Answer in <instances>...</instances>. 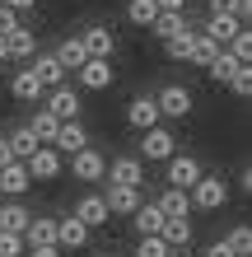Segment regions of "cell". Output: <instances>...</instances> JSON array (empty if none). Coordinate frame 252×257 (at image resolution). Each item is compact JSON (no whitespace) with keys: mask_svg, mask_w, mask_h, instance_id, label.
Here are the masks:
<instances>
[{"mask_svg":"<svg viewBox=\"0 0 252 257\" xmlns=\"http://www.w3.org/2000/svg\"><path fill=\"white\" fill-rule=\"evenodd\" d=\"M42 108H47L56 122H80V112H84V98L75 94V84H56L42 94Z\"/></svg>","mask_w":252,"mask_h":257,"instance_id":"cell-1","label":"cell"},{"mask_svg":"<svg viewBox=\"0 0 252 257\" xmlns=\"http://www.w3.org/2000/svg\"><path fill=\"white\" fill-rule=\"evenodd\" d=\"M154 103H159V117H168V122H187L191 108H196V98H191L187 84H164L154 94Z\"/></svg>","mask_w":252,"mask_h":257,"instance_id":"cell-2","label":"cell"},{"mask_svg":"<svg viewBox=\"0 0 252 257\" xmlns=\"http://www.w3.org/2000/svg\"><path fill=\"white\" fill-rule=\"evenodd\" d=\"M187 201H191V210H219V206L229 201V183L215 178V173H201L196 187L187 192Z\"/></svg>","mask_w":252,"mask_h":257,"instance_id":"cell-3","label":"cell"},{"mask_svg":"<svg viewBox=\"0 0 252 257\" xmlns=\"http://www.w3.org/2000/svg\"><path fill=\"white\" fill-rule=\"evenodd\" d=\"M177 155V136L159 122V126H150V131H140V155L136 159H154V164H164V159H173Z\"/></svg>","mask_w":252,"mask_h":257,"instance_id":"cell-4","label":"cell"},{"mask_svg":"<svg viewBox=\"0 0 252 257\" xmlns=\"http://www.w3.org/2000/svg\"><path fill=\"white\" fill-rule=\"evenodd\" d=\"M24 169H28V178H33V183H56V178L66 173V159L56 155L52 145H38L33 155L24 159Z\"/></svg>","mask_w":252,"mask_h":257,"instance_id":"cell-5","label":"cell"},{"mask_svg":"<svg viewBox=\"0 0 252 257\" xmlns=\"http://www.w3.org/2000/svg\"><path fill=\"white\" fill-rule=\"evenodd\" d=\"M108 187H145V159H136V155H117V159H108Z\"/></svg>","mask_w":252,"mask_h":257,"instance_id":"cell-6","label":"cell"},{"mask_svg":"<svg viewBox=\"0 0 252 257\" xmlns=\"http://www.w3.org/2000/svg\"><path fill=\"white\" fill-rule=\"evenodd\" d=\"M201 173H205V169H201V159H196V155H173V159H164V183H168V187L191 192Z\"/></svg>","mask_w":252,"mask_h":257,"instance_id":"cell-7","label":"cell"},{"mask_svg":"<svg viewBox=\"0 0 252 257\" xmlns=\"http://www.w3.org/2000/svg\"><path fill=\"white\" fill-rule=\"evenodd\" d=\"M103 173H108L103 150L84 145V150H75V155H70V178H75V183H103Z\"/></svg>","mask_w":252,"mask_h":257,"instance_id":"cell-8","label":"cell"},{"mask_svg":"<svg viewBox=\"0 0 252 257\" xmlns=\"http://www.w3.org/2000/svg\"><path fill=\"white\" fill-rule=\"evenodd\" d=\"M84 229H103V224H112V215H108V206H103V192H84L80 201H75V210H70Z\"/></svg>","mask_w":252,"mask_h":257,"instance_id":"cell-9","label":"cell"},{"mask_svg":"<svg viewBox=\"0 0 252 257\" xmlns=\"http://www.w3.org/2000/svg\"><path fill=\"white\" fill-rule=\"evenodd\" d=\"M164 117H159V103H154V94H136L126 103V126H136V131H150V126H159Z\"/></svg>","mask_w":252,"mask_h":257,"instance_id":"cell-10","label":"cell"},{"mask_svg":"<svg viewBox=\"0 0 252 257\" xmlns=\"http://www.w3.org/2000/svg\"><path fill=\"white\" fill-rule=\"evenodd\" d=\"M75 84L89 89V94H98V89L112 84V61H103V56H89V61L75 70Z\"/></svg>","mask_w":252,"mask_h":257,"instance_id":"cell-11","label":"cell"},{"mask_svg":"<svg viewBox=\"0 0 252 257\" xmlns=\"http://www.w3.org/2000/svg\"><path fill=\"white\" fill-rule=\"evenodd\" d=\"M80 42H84L89 56H103V61H112V52H117V33H112L108 24H89L84 33H80Z\"/></svg>","mask_w":252,"mask_h":257,"instance_id":"cell-12","label":"cell"},{"mask_svg":"<svg viewBox=\"0 0 252 257\" xmlns=\"http://www.w3.org/2000/svg\"><path fill=\"white\" fill-rule=\"evenodd\" d=\"M89 234H94V229H84L75 215H61V220H56V248H61V252H80V248H89Z\"/></svg>","mask_w":252,"mask_h":257,"instance_id":"cell-13","label":"cell"},{"mask_svg":"<svg viewBox=\"0 0 252 257\" xmlns=\"http://www.w3.org/2000/svg\"><path fill=\"white\" fill-rule=\"evenodd\" d=\"M145 201L140 187H108L103 192V206H108V215H136V206Z\"/></svg>","mask_w":252,"mask_h":257,"instance_id":"cell-14","label":"cell"},{"mask_svg":"<svg viewBox=\"0 0 252 257\" xmlns=\"http://www.w3.org/2000/svg\"><path fill=\"white\" fill-rule=\"evenodd\" d=\"M33 187V178H28V169H24V159H10L5 169H0V192L10 196V201H19V196Z\"/></svg>","mask_w":252,"mask_h":257,"instance_id":"cell-15","label":"cell"},{"mask_svg":"<svg viewBox=\"0 0 252 257\" xmlns=\"http://www.w3.org/2000/svg\"><path fill=\"white\" fill-rule=\"evenodd\" d=\"M28 70H33L38 80H42V89H56V84H66V70H61V61H56L52 52H33Z\"/></svg>","mask_w":252,"mask_h":257,"instance_id":"cell-16","label":"cell"},{"mask_svg":"<svg viewBox=\"0 0 252 257\" xmlns=\"http://www.w3.org/2000/svg\"><path fill=\"white\" fill-rule=\"evenodd\" d=\"M10 94L19 98V103H42V94H47V89H42V80H38V75L24 66V70H14V80H10Z\"/></svg>","mask_w":252,"mask_h":257,"instance_id":"cell-17","label":"cell"},{"mask_svg":"<svg viewBox=\"0 0 252 257\" xmlns=\"http://www.w3.org/2000/svg\"><path fill=\"white\" fill-rule=\"evenodd\" d=\"M84 145H89V131L80 122H61L56 126V141H52L56 155H75V150H84Z\"/></svg>","mask_w":252,"mask_h":257,"instance_id":"cell-18","label":"cell"},{"mask_svg":"<svg viewBox=\"0 0 252 257\" xmlns=\"http://www.w3.org/2000/svg\"><path fill=\"white\" fill-rule=\"evenodd\" d=\"M5 52H10V61H33V52H38V33L19 24V28L5 38Z\"/></svg>","mask_w":252,"mask_h":257,"instance_id":"cell-19","label":"cell"},{"mask_svg":"<svg viewBox=\"0 0 252 257\" xmlns=\"http://www.w3.org/2000/svg\"><path fill=\"white\" fill-rule=\"evenodd\" d=\"M243 28H247V24H238L233 14H210L201 33L210 38V42H219V47H229V38H233V33H243Z\"/></svg>","mask_w":252,"mask_h":257,"instance_id":"cell-20","label":"cell"},{"mask_svg":"<svg viewBox=\"0 0 252 257\" xmlns=\"http://www.w3.org/2000/svg\"><path fill=\"white\" fill-rule=\"evenodd\" d=\"M24 243H28V248L56 243V220H52V215H33V220H28V229H24Z\"/></svg>","mask_w":252,"mask_h":257,"instance_id":"cell-21","label":"cell"},{"mask_svg":"<svg viewBox=\"0 0 252 257\" xmlns=\"http://www.w3.org/2000/svg\"><path fill=\"white\" fill-rule=\"evenodd\" d=\"M52 56H56V61H61V70H66V75H70V70H80V66L89 61V52H84L80 33H70V38H66V42H61V47H56Z\"/></svg>","mask_w":252,"mask_h":257,"instance_id":"cell-22","label":"cell"},{"mask_svg":"<svg viewBox=\"0 0 252 257\" xmlns=\"http://www.w3.org/2000/svg\"><path fill=\"white\" fill-rule=\"evenodd\" d=\"M159 238L168 243V252L173 248H191V220L182 215V220H164L159 224Z\"/></svg>","mask_w":252,"mask_h":257,"instance_id":"cell-23","label":"cell"},{"mask_svg":"<svg viewBox=\"0 0 252 257\" xmlns=\"http://www.w3.org/2000/svg\"><path fill=\"white\" fill-rule=\"evenodd\" d=\"M187 28V14H177V10H159L154 14V24H150V33L159 38V42H168L173 33H182Z\"/></svg>","mask_w":252,"mask_h":257,"instance_id":"cell-24","label":"cell"},{"mask_svg":"<svg viewBox=\"0 0 252 257\" xmlns=\"http://www.w3.org/2000/svg\"><path fill=\"white\" fill-rule=\"evenodd\" d=\"M28 220H33V215H28L24 201H5V206H0V229H5V234H24Z\"/></svg>","mask_w":252,"mask_h":257,"instance_id":"cell-25","label":"cell"},{"mask_svg":"<svg viewBox=\"0 0 252 257\" xmlns=\"http://www.w3.org/2000/svg\"><path fill=\"white\" fill-rule=\"evenodd\" d=\"M131 224H136V234H159V224H164V210H159L154 201H140L136 206V215H131Z\"/></svg>","mask_w":252,"mask_h":257,"instance_id":"cell-26","label":"cell"},{"mask_svg":"<svg viewBox=\"0 0 252 257\" xmlns=\"http://www.w3.org/2000/svg\"><path fill=\"white\" fill-rule=\"evenodd\" d=\"M154 206L164 210V220H182L187 210H191V201H187V192H182V187H164V196H159Z\"/></svg>","mask_w":252,"mask_h":257,"instance_id":"cell-27","label":"cell"},{"mask_svg":"<svg viewBox=\"0 0 252 257\" xmlns=\"http://www.w3.org/2000/svg\"><path fill=\"white\" fill-rule=\"evenodd\" d=\"M24 126L33 131V141H38V145H52V141H56V126H61V122H56L47 108H38V112H33V122H24Z\"/></svg>","mask_w":252,"mask_h":257,"instance_id":"cell-28","label":"cell"},{"mask_svg":"<svg viewBox=\"0 0 252 257\" xmlns=\"http://www.w3.org/2000/svg\"><path fill=\"white\" fill-rule=\"evenodd\" d=\"M215 56H219V42H210L205 33H196V38H191V56H187V61L196 66V70H205V66L215 61Z\"/></svg>","mask_w":252,"mask_h":257,"instance_id":"cell-29","label":"cell"},{"mask_svg":"<svg viewBox=\"0 0 252 257\" xmlns=\"http://www.w3.org/2000/svg\"><path fill=\"white\" fill-rule=\"evenodd\" d=\"M233 70H243V66H238V61H233V56H229L224 47H219V56H215V61H210V66H205V75H210V80H215V84H229V80H233Z\"/></svg>","mask_w":252,"mask_h":257,"instance_id":"cell-30","label":"cell"},{"mask_svg":"<svg viewBox=\"0 0 252 257\" xmlns=\"http://www.w3.org/2000/svg\"><path fill=\"white\" fill-rule=\"evenodd\" d=\"M154 14H159L154 0H126V19L136 24V28H150V24H154Z\"/></svg>","mask_w":252,"mask_h":257,"instance_id":"cell-31","label":"cell"},{"mask_svg":"<svg viewBox=\"0 0 252 257\" xmlns=\"http://www.w3.org/2000/svg\"><path fill=\"white\" fill-rule=\"evenodd\" d=\"M191 38H196V33H191V24H187L182 33H173V38L164 42V52H168V61H187V56H191Z\"/></svg>","mask_w":252,"mask_h":257,"instance_id":"cell-32","label":"cell"},{"mask_svg":"<svg viewBox=\"0 0 252 257\" xmlns=\"http://www.w3.org/2000/svg\"><path fill=\"white\" fill-rule=\"evenodd\" d=\"M5 141H10V155H14V159H28V155L38 150V141H33V131H28V126H19L14 136H5Z\"/></svg>","mask_w":252,"mask_h":257,"instance_id":"cell-33","label":"cell"},{"mask_svg":"<svg viewBox=\"0 0 252 257\" xmlns=\"http://www.w3.org/2000/svg\"><path fill=\"white\" fill-rule=\"evenodd\" d=\"M136 257H168V243L159 234H145L140 243H136Z\"/></svg>","mask_w":252,"mask_h":257,"instance_id":"cell-34","label":"cell"},{"mask_svg":"<svg viewBox=\"0 0 252 257\" xmlns=\"http://www.w3.org/2000/svg\"><path fill=\"white\" fill-rule=\"evenodd\" d=\"M224 243L233 248V257H252V234H247V224H238V229H233Z\"/></svg>","mask_w":252,"mask_h":257,"instance_id":"cell-35","label":"cell"},{"mask_svg":"<svg viewBox=\"0 0 252 257\" xmlns=\"http://www.w3.org/2000/svg\"><path fill=\"white\" fill-rule=\"evenodd\" d=\"M28 243H24V234H5L0 229V257H24Z\"/></svg>","mask_w":252,"mask_h":257,"instance_id":"cell-36","label":"cell"},{"mask_svg":"<svg viewBox=\"0 0 252 257\" xmlns=\"http://www.w3.org/2000/svg\"><path fill=\"white\" fill-rule=\"evenodd\" d=\"M24 19H19V10H10V5H0V38H10L14 28H19Z\"/></svg>","mask_w":252,"mask_h":257,"instance_id":"cell-37","label":"cell"},{"mask_svg":"<svg viewBox=\"0 0 252 257\" xmlns=\"http://www.w3.org/2000/svg\"><path fill=\"white\" fill-rule=\"evenodd\" d=\"M229 89H233V94H238V98H247V94H252V75H247V66H243V70H233Z\"/></svg>","mask_w":252,"mask_h":257,"instance_id":"cell-38","label":"cell"},{"mask_svg":"<svg viewBox=\"0 0 252 257\" xmlns=\"http://www.w3.org/2000/svg\"><path fill=\"white\" fill-rule=\"evenodd\" d=\"M201 257H233V248L224 243V238H215V243H205V252Z\"/></svg>","mask_w":252,"mask_h":257,"instance_id":"cell-39","label":"cell"},{"mask_svg":"<svg viewBox=\"0 0 252 257\" xmlns=\"http://www.w3.org/2000/svg\"><path fill=\"white\" fill-rule=\"evenodd\" d=\"M24 257H66V252H61V248H56V243H47V248H28Z\"/></svg>","mask_w":252,"mask_h":257,"instance_id":"cell-40","label":"cell"},{"mask_svg":"<svg viewBox=\"0 0 252 257\" xmlns=\"http://www.w3.org/2000/svg\"><path fill=\"white\" fill-rule=\"evenodd\" d=\"M159 10H177V14H187V0H154Z\"/></svg>","mask_w":252,"mask_h":257,"instance_id":"cell-41","label":"cell"},{"mask_svg":"<svg viewBox=\"0 0 252 257\" xmlns=\"http://www.w3.org/2000/svg\"><path fill=\"white\" fill-rule=\"evenodd\" d=\"M0 5H10V10H19V14H24V10H33L38 0H0Z\"/></svg>","mask_w":252,"mask_h":257,"instance_id":"cell-42","label":"cell"},{"mask_svg":"<svg viewBox=\"0 0 252 257\" xmlns=\"http://www.w3.org/2000/svg\"><path fill=\"white\" fill-rule=\"evenodd\" d=\"M238 187H243V192H252V169H247V164L238 169Z\"/></svg>","mask_w":252,"mask_h":257,"instance_id":"cell-43","label":"cell"},{"mask_svg":"<svg viewBox=\"0 0 252 257\" xmlns=\"http://www.w3.org/2000/svg\"><path fill=\"white\" fill-rule=\"evenodd\" d=\"M233 10V0H210V14H229Z\"/></svg>","mask_w":252,"mask_h":257,"instance_id":"cell-44","label":"cell"},{"mask_svg":"<svg viewBox=\"0 0 252 257\" xmlns=\"http://www.w3.org/2000/svg\"><path fill=\"white\" fill-rule=\"evenodd\" d=\"M10 159H14V155H10V141H5V136H0V169H5Z\"/></svg>","mask_w":252,"mask_h":257,"instance_id":"cell-45","label":"cell"},{"mask_svg":"<svg viewBox=\"0 0 252 257\" xmlns=\"http://www.w3.org/2000/svg\"><path fill=\"white\" fill-rule=\"evenodd\" d=\"M168 257H191V252H187V248H173V252H168Z\"/></svg>","mask_w":252,"mask_h":257,"instance_id":"cell-46","label":"cell"},{"mask_svg":"<svg viewBox=\"0 0 252 257\" xmlns=\"http://www.w3.org/2000/svg\"><path fill=\"white\" fill-rule=\"evenodd\" d=\"M0 61H10V52H5V38H0Z\"/></svg>","mask_w":252,"mask_h":257,"instance_id":"cell-47","label":"cell"},{"mask_svg":"<svg viewBox=\"0 0 252 257\" xmlns=\"http://www.w3.org/2000/svg\"><path fill=\"white\" fill-rule=\"evenodd\" d=\"M98 257H117V252H98Z\"/></svg>","mask_w":252,"mask_h":257,"instance_id":"cell-48","label":"cell"}]
</instances>
